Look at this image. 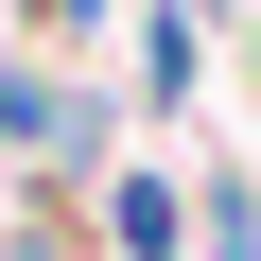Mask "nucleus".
I'll return each instance as SVG.
<instances>
[{"label": "nucleus", "instance_id": "obj_1", "mask_svg": "<svg viewBox=\"0 0 261 261\" xmlns=\"http://www.w3.org/2000/svg\"><path fill=\"white\" fill-rule=\"evenodd\" d=\"M105 226H122V261H174V192H157V174H140V192H122Z\"/></svg>", "mask_w": 261, "mask_h": 261}]
</instances>
